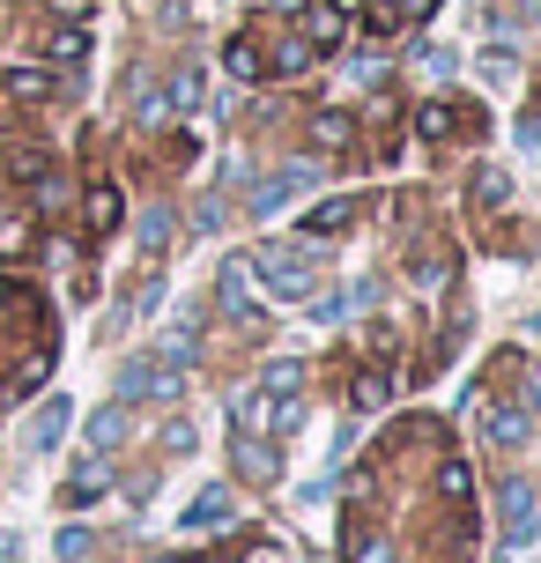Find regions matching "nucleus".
<instances>
[{
  "label": "nucleus",
  "mask_w": 541,
  "mask_h": 563,
  "mask_svg": "<svg viewBox=\"0 0 541 563\" xmlns=\"http://www.w3.org/2000/svg\"><path fill=\"white\" fill-rule=\"evenodd\" d=\"M453 67H460V59L445 53V45H423V53H416V75H430V82H445Z\"/></svg>",
  "instance_id": "29"
},
{
  "label": "nucleus",
  "mask_w": 541,
  "mask_h": 563,
  "mask_svg": "<svg viewBox=\"0 0 541 563\" xmlns=\"http://www.w3.org/2000/svg\"><path fill=\"white\" fill-rule=\"evenodd\" d=\"M82 445H89V452H104V460L126 445V400H104V408L82 422Z\"/></svg>",
  "instance_id": "11"
},
{
  "label": "nucleus",
  "mask_w": 541,
  "mask_h": 563,
  "mask_svg": "<svg viewBox=\"0 0 541 563\" xmlns=\"http://www.w3.org/2000/svg\"><path fill=\"white\" fill-rule=\"evenodd\" d=\"M238 475L275 482V475H283V452L267 445V438H253V430H245V438H238Z\"/></svg>",
  "instance_id": "17"
},
{
  "label": "nucleus",
  "mask_w": 541,
  "mask_h": 563,
  "mask_svg": "<svg viewBox=\"0 0 541 563\" xmlns=\"http://www.w3.org/2000/svg\"><path fill=\"white\" fill-rule=\"evenodd\" d=\"M275 8H289V15H297V8H305V0H275Z\"/></svg>",
  "instance_id": "35"
},
{
  "label": "nucleus",
  "mask_w": 541,
  "mask_h": 563,
  "mask_svg": "<svg viewBox=\"0 0 541 563\" xmlns=\"http://www.w3.org/2000/svg\"><path fill=\"white\" fill-rule=\"evenodd\" d=\"M297 15H305V23H297V37L312 45V59H319V53H342V37H349V15L334 8V0H305Z\"/></svg>",
  "instance_id": "6"
},
{
  "label": "nucleus",
  "mask_w": 541,
  "mask_h": 563,
  "mask_svg": "<svg viewBox=\"0 0 541 563\" xmlns=\"http://www.w3.org/2000/svg\"><path fill=\"white\" fill-rule=\"evenodd\" d=\"M8 178H15V186H53V164H45V148L15 141V148H8Z\"/></svg>",
  "instance_id": "20"
},
{
  "label": "nucleus",
  "mask_w": 541,
  "mask_h": 563,
  "mask_svg": "<svg viewBox=\"0 0 541 563\" xmlns=\"http://www.w3.org/2000/svg\"><path fill=\"white\" fill-rule=\"evenodd\" d=\"M467 200H475L483 216H497V208L512 200V178H505V170H475V186H467Z\"/></svg>",
  "instance_id": "24"
},
{
  "label": "nucleus",
  "mask_w": 541,
  "mask_h": 563,
  "mask_svg": "<svg viewBox=\"0 0 541 563\" xmlns=\"http://www.w3.org/2000/svg\"><path fill=\"white\" fill-rule=\"evenodd\" d=\"M438 497H445V505H467V497H475V467H467V460H438Z\"/></svg>",
  "instance_id": "23"
},
{
  "label": "nucleus",
  "mask_w": 541,
  "mask_h": 563,
  "mask_svg": "<svg viewBox=\"0 0 541 563\" xmlns=\"http://www.w3.org/2000/svg\"><path fill=\"white\" fill-rule=\"evenodd\" d=\"M223 67L238 75V82H260V75H267V45H260L253 30H238V37L223 45Z\"/></svg>",
  "instance_id": "15"
},
{
  "label": "nucleus",
  "mask_w": 541,
  "mask_h": 563,
  "mask_svg": "<svg viewBox=\"0 0 541 563\" xmlns=\"http://www.w3.org/2000/svg\"><path fill=\"white\" fill-rule=\"evenodd\" d=\"M37 45H45L53 67H82V59H89V30L82 23H45V30H37Z\"/></svg>",
  "instance_id": "13"
},
{
  "label": "nucleus",
  "mask_w": 541,
  "mask_h": 563,
  "mask_svg": "<svg viewBox=\"0 0 541 563\" xmlns=\"http://www.w3.org/2000/svg\"><path fill=\"white\" fill-rule=\"evenodd\" d=\"M172 238H178V208H172V200H142V216H134V253L164 260Z\"/></svg>",
  "instance_id": "8"
},
{
  "label": "nucleus",
  "mask_w": 541,
  "mask_h": 563,
  "mask_svg": "<svg viewBox=\"0 0 541 563\" xmlns=\"http://www.w3.org/2000/svg\"><path fill=\"white\" fill-rule=\"evenodd\" d=\"M0 89H8V104H53V97H59V75H53V67H8V75H0Z\"/></svg>",
  "instance_id": "10"
},
{
  "label": "nucleus",
  "mask_w": 541,
  "mask_h": 563,
  "mask_svg": "<svg viewBox=\"0 0 541 563\" xmlns=\"http://www.w3.org/2000/svg\"><path fill=\"white\" fill-rule=\"evenodd\" d=\"M386 400H394V378H386V371H364V378L349 386V408H356V416H371V408H386Z\"/></svg>",
  "instance_id": "25"
},
{
  "label": "nucleus",
  "mask_w": 541,
  "mask_h": 563,
  "mask_svg": "<svg viewBox=\"0 0 541 563\" xmlns=\"http://www.w3.org/2000/svg\"><path fill=\"white\" fill-rule=\"evenodd\" d=\"M53 8H75V15H82V8H89V0H53Z\"/></svg>",
  "instance_id": "34"
},
{
  "label": "nucleus",
  "mask_w": 541,
  "mask_h": 563,
  "mask_svg": "<svg viewBox=\"0 0 541 563\" xmlns=\"http://www.w3.org/2000/svg\"><path fill=\"white\" fill-rule=\"evenodd\" d=\"M164 452H172V460H178V452H194V422H186V416L164 422Z\"/></svg>",
  "instance_id": "32"
},
{
  "label": "nucleus",
  "mask_w": 541,
  "mask_h": 563,
  "mask_svg": "<svg viewBox=\"0 0 541 563\" xmlns=\"http://www.w3.org/2000/svg\"><path fill=\"white\" fill-rule=\"evenodd\" d=\"M534 438V416L519 408V400H505V408H489V445H505V452H519Z\"/></svg>",
  "instance_id": "16"
},
{
  "label": "nucleus",
  "mask_w": 541,
  "mask_h": 563,
  "mask_svg": "<svg viewBox=\"0 0 541 563\" xmlns=\"http://www.w3.org/2000/svg\"><path fill=\"white\" fill-rule=\"evenodd\" d=\"M156 305H164V282L156 275H148L142 289H126V319H142V311H156Z\"/></svg>",
  "instance_id": "31"
},
{
  "label": "nucleus",
  "mask_w": 541,
  "mask_h": 563,
  "mask_svg": "<svg viewBox=\"0 0 541 563\" xmlns=\"http://www.w3.org/2000/svg\"><path fill=\"white\" fill-rule=\"evenodd\" d=\"M245 267H253L275 297H312V275H319V260L305 267V253H297V245H260V253H245Z\"/></svg>",
  "instance_id": "2"
},
{
  "label": "nucleus",
  "mask_w": 541,
  "mask_h": 563,
  "mask_svg": "<svg viewBox=\"0 0 541 563\" xmlns=\"http://www.w3.org/2000/svg\"><path fill=\"white\" fill-rule=\"evenodd\" d=\"M119 394L126 400H178L186 394V364L156 356V349H134V356L119 364Z\"/></svg>",
  "instance_id": "1"
},
{
  "label": "nucleus",
  "mask_w": 541,
  "mask_h": 563,
  "mask_svg": "<svg viewBox=\"0 0 541 563\" xmlns=\"http://www.w3.org/2000/svg\"><path fill=\"white\" fill-rule=\"evenodd\" d=\"M305 67H312V45H305V37H283V45L267 53V75H305Z\"/></svg>",
  "instance_id": "27"
},
{
  "label": "nucleus",
  "mask_w": 541,
  "mask_h": 563,
  "mask_svg": "<svg viewBox=\"0 0 541 563\" xmlns=\"http://www.w3.org/2000/svg\"><path fill=\"white\" fill-rule=\"evenodd\" d=\"M230 416H238V430H253V438H275V430L297 422V394H267V386H253V394L230 400Z\"/></svg>",
  "instance_id": "4"
},
{
  "label": "nucleus",
  "mask_w": 541,
  "mask_h": 563,
  "mask_svg": "<svg viewBox=\"0 0 541 563\" xmlns=\"http://www.w3.org/2000/svg\"><path fill=\"white\" fill-rule=\"evenodd\" d=\"M238 497L230 489H200V505H186V534H208V527H230Z\"/></svg>",
  "instance_id": "18"
},
{
  "label": "nucleus",
  "mask_w": 541,
  "mask_h": 563,
  "mask_svg": "<svg viewBox=\"0 0 541 563\" xmlns=\"http://www.w3.org/2000/svg\"><path fill=\"white\" fill-rule=\"evenodd\" d=\"M260 386H267V394H297L305 371H297V364H267V371H260Z\"/></svg>",
  "instance_id": "30"
},
{
  "label": "nucleus",
  "mask_w": 541,
  "mask_h": 563,
  "mask_svg": "<svg viewBox=\"0 0 541 563\" xmlns=\"http://www.w3.org/2000/svg\"><path fill=\"white\" fill-rule=\"evenodd\" d=\"M497 519H505V541H527L534 534V482H497Z\"/></svg>",
  "instance_id": "9"
},
{
  "label": "nucleus",
  "mask_w": 541,
  "mask_h": 563,
  "mask_svg": "<svg viewBox=\"0 0 541 563\" xmlns=\"http://www.w3.org/2000/svg\"><path fill=\"white\" fill-rule=\"evenodd\" d=\"M312 178H319V156H297V164H283L275 178H260L253 186V216H275V208H283L289 194H305Z\"/></svg>",
  "instance_id": "7"
},
{
  "label": "nucleus",
  "mask_w": 541,
  "mask_h": 563,
  "mask_svg": "<svg viewBox=\"0 0 541 563\" xmlns=\"http://www.w3.org/2000/svg\"><path fill=\"white\" fill-rule=\"evenodd\" d=\"M104 489H112V467H104V452H89V460H75V475H67V489H59V497L82 511V505H97Z\"/></svg>",
  "instance_id": "12"
},
{
  "label": "nucleus",
  "mask_w": 541,
  "mask_h": 563,
  "mask_svg": "<svg viewBox=\"0 0 541 563\" xmlns=\"http://www.w3.org/2000/svg\"><path fill=\"white\" fill-rule=\"evenodd\" d=\"M67 422H75V408H67V400H45V408H37V422H30V438H23V445H30V452H53Z\"/></svg>",
  "instance_id": "19"
},
{
  "label": "nucleus",
  "mask_w": 541,
  "mask_h": 563,
  "mask_svg": "<svg viewBox=\"0 0 541 563\" xmlns=\"http://www.w3.org/2000/svg\"><path fill=\"white\" fill-rule=\"evenodd\" d=\"M312 141L319 148H349V141H356V119L349 112H312Z\"/></svg>",
  "instance_id": "26"
},
{
  "label": "nucleus",
  "mask_w": 541,
  "mask_h": 563,
  "mask_svg": "<svg viewBox=\"0 0 541 563\" xmlns=\"http://www.w3.org/2000/svg\"><path fill=\"white\" fill-rule=\"evenodd\" d=\"M82 216H89V230H97V238H112V230H119V186H89Z\"/></svg>",
  "instance_id": "22"
},
{
  "label": "nucleus",
  "mask_w": 541,
  "mask_h": 563,
  "mask_svg": "<svg viewBox=\"0 0 541 563\" xmlns=\"http://www.w3.org/2000/svg\"><path fill=\"white\" fill-rule=\"evenodd\" d=\"M194 104H200V67H178L164 89V112H194Z\"/></svg>",
  "instance_id": "28"
},
{
  "label": "nucleus",
  "mask_w": 541,
  "mask_h": 563,
  "mask_svg": "<svg viewBox=\"0 0 541 563\" xmlns=\"http://www.w3.org/2000/svg\"><path fill=\"white\" fill-rule=\"evenodd\" d=\"M216 305H223V319L245 327V334L267 327V311L253 305V267H245V260H223V267H216Z\"/></svg>",
  "instance_id": "3"
},
{
  "label": "nucleus",
  "mask_w": 541,
  "mask_h": 563,
  "mask_svg": "<svg viewBox=\"0 0 541 563\" xmlns=\"http://www.w3.org/2000/svg\"><path fill=\"white\" fill-rule=\"evenodd\" d=\"M356 208H364V200H327V208H312V216H305V230H297V238H305V245H327V238H342V230L356 223Z\"/></svg>",
  "instance_id": "14"
},
{
  "label": "nucleus",
  "mask_w": 541,
  "mask_h": 563,
  "mask_svg": "<svg viewBox=\"0 0 541 563\" xmlns=\"http://www.w3.org/2000/svg\"><path fill=\"white\" fill-rule=\"evenodd\" d=\"M416 134H423V141H460V134H483V112H475V104H445V97H430L423 112H416Z\"/></svg>",
  "instance_id": "5"
},
{
  "label": "nucleus",
  "mask_w": 541,
  "mask_h": 563,
  "mask_svg": "<svg viewBox=\"0 0 541 563\" xmlns=\"http://www.w3.org/2000/svg\"><path fill=\"white\" fill-rule=\"evenodd\" d=\"M89 549H97V541H89V534H82V527H67V534H59V556H67V563H82V556H89Z\"/></svg>",
  "instance_id": "33"
},
{
  "label": "nucleus",
  "mask_w": 541,
  "mask_h": 563,
  "mask_svg": "<svg viewBox=\"0 0 541 563\" xmlns=\"http://www.w3.org/2000/svg\"><path fill=\"white\" fill-rule=\"evenodd\" d=\"M408 275L423 282V289H438V282H453V253L430 238V245H416V260H408Z\"/></svg>",
  "instance_id": "21"
}]
</instances>
